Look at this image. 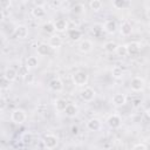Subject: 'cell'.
Here are the masks:
<instances>
[{"label": "cell", "mask_w": 150, "mask_h": 150, "mask_svg": "<svg viewBox=\"0 0 150 150\" xmlns=\"http://www.w3.org/2000/svg\"><path fill=\"white\" fill-rule=\"evenodd\" d=\"M71 80L74 82V84H76L77 87H87L88 84V81H89V76L86 71L83 70H79V71H75L73 75H71Z\"/></svg>", "instance_id": "obj_1"}, {"label": "cell", "mask_w": 150, "mask_h": 150, "mask_svg": "<svg viewBox=\"0 0 150 150\" xmlns=\"http://www.w3.org/2000/svg\"><path fill=\"white\" fill-rule=\"evenodd\" d=\"M27 120V114L23 109L16 108L11 112V121L15 124H22Z\"/></svg>", "instance_id": "obj_2"}, {"label": "cell", "mask_w": 150, "mask_h": 150, "mask_svg": "<svg viewBox=\"0 0 150 150\" xmlns=\"http://www.w3.org/2000/svg\"><path fill=\"white\" fill-rule=\"evenodd\" d=\"M130 88L135 93L143 91L144 88H145V80L141 76H134L130 81Z\"/></svg>", "instance_id": "obj_3"}, {"label": "cell", "mask_w": 150, "mask_h": 150, "mask_svg": "<svg viewBox=\"0 0 150 150\" xmlns=\"http://www.w3.org/2000/svg\"><path fill=\"white\" fill-rule=\"evenodd\" d=\"M96 96V91L94 90V88L87 86V87H83L80 91V97L82 98V101L84 102H91Z\"/></svg>", "instance_id": "obj_4"}, {"label": "cell", "mask_w": 150, "mask_h": 150, "mask_svg": "<svg viewBox=\"0 0 150 150\" xmlns=\"http://www.w3.org/2000/svg\"><path fill=\"white\" fill-rule=\"evenodd\" d=\"M57 144H59V138L54 134H47L43 137V145H45L46 149L53 150L57 146Z\"/></svg>", "instance_id": "obj_5"}, {"label": "cell", "mask_w": 150, "mask_h": 150, "mask_svg": "<svg viewBox=\"0 0 150 150\" xmlns=\"http://www.w3.org/2000/svg\"><path fill=\"white\" fill-rule=\"evenodd\" d=\"M107 124L111 129H118L122 125V118L118 114H111L107 117Z\"/></svg>", "instance_id": "obj_6"}, {"label": "cell", "mask_w": 150, "mask_h": 150, "mask_svg": "<svg viewBox=\"0 0 150 150\" xmlns=\"http://www.w3.org/2000/svg\"><path fill=\"white\" fill-rule=\"evenodd\" d=\"M77 49L79 52H81L82 54H87L89 52H91L93 49V42L88 39H84V40H81L79 42V46H77Z\"/></svg>", "instance_id": "obj_7"}, {"label": "cell", "mask_w": 150, "mask_h": 150, "mask_svg": "<svg viewBox=\"0 0 150 150\" xmlns=\"http://www.w3.org/2000/svg\"><path fill=\"white\" fill-rule=\"evenodd\" d=\"M127 95L123 94V93H117L115 94L112 97H111V103L115 105V107H122L127 103Z\"/></svg>", "instance_id": "obj_8"}, {"label": "cell", "mask_w": 150, "mask_h": 150, "mask_svg": "<svg viewBox=\"0 0 150 150\" xmlns=\"http://www.w3.org/2000/svg\"><path fill=\"white\" fill-rule=\"evenodd\" d=\"M63 43V40L61 38L60 34H53L50 38H49V41H48V45L52 47V49H57L62 46Z\"/></svg>", "instance_id": "obj_9"}, {"label": "cell", "mask_w": 150, "mask_h": 150, "mask_svg": "<svg viewBox=\"0 0 150 150\" xmlns=\"http://www.w3.org/2000/svg\"><path fill=\"white\" fill-rule=\"evenodd\" d=\"M101 127H102V122L97 117H93V118L88 120V122H87V128L90 131H97L101 129Z\"/></svg>", "instance_id": "obj_10"}, {"label": "cell", "mask_w": 150, "mask_h": 150, "mask_svg": "<svg viewBox=\"0 0 150 150\" xmlns=\"http://www.w3.org/2000/svg\"><path fill=\"white\" fill-rule=\"evenodd\" d=\"M120 33L123 36H129L132 33V25H131V22L128 21V20H124L121 23V26H120Z\"/></svg>", "instance_id": "obj_11"}, {"label": "cell", "mask_w": 150, "mask_h": 150, "mask_svg": "<svg viewBox=\"0 0 150 150\" xmlns=\"http://www.w3.org/2000/svg\"><path fill=\"white\" fill-rule=\"evenodd\" d=\"M49 88L53 90V91H56V93H60L63 90V82L60 77H55L53 80L49 81Z\"/></svg>", "instance_id": "obj_12"}, {"label": "cell", "mask_w": 150, "mask_h": 150, "mask_svg": "<svg viewBox=\"0 0 150 150\" xmlns=\"http://www.w3.org/2000/svg\"><path fill=\"white\" fill-rule=\"evenodd\" d=\"M2 76H4L5 79H7L9 82H13V81L16 80V77H18L19 75H18V70H16V69H14L13 67H7V68L5 69Z\"/></svg>", "instance_id": "obj_13"}, {"label": "cell", "mask_w": 150, "mask_h": 150, "mask_svg": "<svg viewBox=\"0 0 150 150\" xmlns=\"http://www.w3.org/2000/svg\"><path fill=\"white\" fill-rule=\"evenodd\" d=\"M14 35L19 39H26L28 36V27L25 25H19L14 29Z\"/></svg>", "instance_id": "obj_14"}, {"label": "cell", "mask_w": 150, "mask_h": 150, "mask_svg": "<svg viewBox=\"0 0 150 150\" xmlns=\"http://www.w3.org/2000/svg\"><path fill=\"white\" fill-rule=\"evenodd\" d=\"M30 14L35 19H41L46 15V8H45V6H34L30 9Z\"/></svg>", "instance_id": "obj_15"}, {"label": "cell", "mask_w": 150, "mask_h": 150, "mask_svg": "<svg viewBox=\"0 0 150 150\" xmlns=\"http://www.w3.org/2000/svg\"><path fill=\"white\" fill-rule=\"evenodd\" d=\"M54 25H55V29H56V32H59V33H63V32H66L67 29H68V21L66 20V19H56L55 21H54Z\"/></svg>", "instance_id": "obj_16"}, {"label": "cell", "mask_w": 150, "mask_h": 150, "mask_svg": "<svg viewBox=\"0 0 150 150\" xmlns=\"http://www.w3.org/2000/svg\"><path fill=\"white\" fill-rule=\"evenodd\" d=\"M103 30L108 34H114L117 30V22L115 20H107L103 25Z\"/></svg>", "instance_id": "obj_17"}, {"label": "cell", "mask_w": 150, "mask_h": 150, "mask_svg": "<svg viewBox=\"0 0 150 150\" xmlns=\"http://www.w3.org/2000/svg\"><path fill=\"white\" fill-rule=\"evenodd\" d=\"M36 52L40 56H47L52 52V47L48 43H40L36 46Z\"/></svg>", "instance_id": "obj_18"}, {"label": "cell", "mask_w": 150, "mask_h": 150, "mask_svg": "<svg viewBox=\"0 0 150 150\" xmlns=\"http://www.w3.org/2000/svg\"><path fill=\"white\" fill-rule=\"evenodd\" d=\"M68 104H69V103H68V101H67L66 98H62V97L56 98V100H55V102H54L55 109H56L59 112H64V110L67 109Z\"/></svg>", "instance_id": "obj_19"}, {"label": "cell", "mask_w": 150, "mask_h": 150, "mask_svg": "<svg viewBox=\"0 0 150 150\" xmlns=\"http://www.w3.org/2000/svg\"><path fill=\"white\" fill-rule=\"evenodd\" d=\"M127 49H128V54H137L142 49V45L138 41H131L127 43Z\"/></svg>", "instance_id": "obj_20"}, {"label": "cell", "mask_w": 150, "mask_h": 150, "mask_svg": "<svg viewBox=\"0 0 150 150\" xmlns=\"http://www.w3.org/2000/svg\"><path fill=\"white\" fill-rule=\"evenodd\" d=\"M64 114H66L68 117H75V116L79 114V108H77V105L69 103L68 107H67V109L64 110Z\"/></svg>", "instance_id": "obj_21"}, {"label": "cell", "mask_w": 150, "mask_h": 150, "mask_svg": "<svg viewBox=\"0 0 150 150\" xmlns=\"http://www.w3.org/2000/svg\"><path fill=\"white\" fill-rule=\"evenodd\" d=\"M68 35H69V39H70L71 41H80V39L82 38V33H81V30L77 29V28H71V29H69Z\"/></svg>", "instance_id": "obj_22"}, {"label": "cell", "mask_w": 150, "mask_h": 150, "mask_svg": "<svg viewBox=\"0 0 150 150\" xmlns=\"http://www.w3.org/2000/svg\"><path fill=\"white\" fill-rule=\"evenodd\" d=\"M42 29H43V32H45V33H47V34H52V35H53V34H55L56 29H55L54 21H47L46 23H43Z\"/></svg>", "instance_id": "obj_23"}, {"label": "cell", "mask_w": 150, "mask_h": 150, "mask_svg": "<svg viewBox=\"0 0 150 150\" xmlns=\"http://www.w3.org/2000/svg\"><path fill=\"white\" fill-rule=\"evenodd\" d=\"M117 47H118V45H117L115 41H108V42L104 43L103 49H104L107 53H115L116 49H117Z\"/></svg>", "instance_id": "obj_24"}, {"label": "cell", "mask_w": 150, "mask_h": 150, "mask_svg": "<svg viewBox=\"0 0 150 150\" xmlns=\"http://www.w3.org/2000/svg\"><path fill=\"white\" fill-rule=\"evenodd\" d=\"M129 5H130V2L125 1V0H114L112 1V7L116 9H124Z\"/></svg>", "instance_id": "obj_25"}, {"label": "cell", "mask_w": 150, "mask_h": 150, "mask_svg": "<svg viewBox=\"0 0 150 150\" xmlns=\"http://www.w3.org/2000/svg\"><path fill=\"white\" fill-rule=\"evenodd\" d=\"M26 64L29 67V69L33 68H38L39 67V60L36 56H28L26 60Z\"/></svg>", "instance_id": "obj_26"}, {"label": "cell", "mask_w": 150, "mask_h": 150, "mask_svg": "<svg viewBox=\"0 0 150 150\" xmlns=\"http://www.w3.org/2000/svg\"><path fill=\"white\" fill-rule=\"evenodd\" d=\"M102 6H103V2H102L101 0H91V1H89V7H90V9H93L94 12L100 11V9L102 8Z\"/></svg>", "instance_id": "obj_27"}, {"label": "cell", "mask_w": 150, "mask_h": 150, "mask_svg": "<svg viewBox=\"0 0 150 150\" xmlns=\"http://www.w3.org/2000/svg\"><path fill=\"white\" fill-rule=\"evenodd\" d=\"M116 55L120 57H124L128 55V49H127V45H118L117 49H116Z\"/></svg>", "instance_id": "obj_28"}, {"label": "cell", "mask_w": 150, "mask_h": 150, "mask_svg": "<svg viewBox=\"0 0 150 150\" xmlns=\"http://www.w3.org/2000/svg\"><path fill=\"white\" fill-rule=\"evenodd\" d=\"M111 76L114 79H121L123 76V69L120 66H115L111 69Z\"/></svg>", "instance_id": "obj_29"}, {"label": "cell", "mask_w": 150, "mask_h": 150, "mask_svg": "<svg viewBox=\"0 0 150 150\" xmlns=\"http://www.w3.org/2000/svg\"><path fill=\"white\" fill-rule=\"evenodd\" d=\"M29 73V67L27 64H21L18 69V75L21 76V77H26Z\"/></svg>", "instance_id": "obj_30"}, {"label": "cell", "mask_w": 150, "mask_h": 150, "mask_svg": "<svg viewBox=\"0 0 150 150\" xmlns=\"http://www.w3.org/2000/svg\"><path fill=\"white\" fill-rule=\"evenodd\" d=\"M84 12V5L81 2H77L73 6V13L75 14H82Z\"/></svg>", "instance_id": "obj_31"}, {"label": "cell", "mask_w": 150, "mask_h": 150, "mask_svg": "<svg viewBox=\"0 0 150 150\" xmlns=\"http://www.w3.org/2000/svg\"><path fill=\"white\" fill-rule=\"evenodd\" d=\"M9 84H11V82H9L7 79H5V77L2 76V77H1V89H2V90L8 89V88H9Z\"/></svg>", "instance_id": "obj_32"}, {"label": "cell", "mask_w": 150, "mask_h": 150, "mask_svg": "<svg viewBox=\"0 0 150 150\" xmlns=\"http://www.w3.org/2000/svg\"><path fill=\"white\" fill-rule=\"evenodd\" d=\"M132 150H148V148L144 143H137L132 146Z\"/></svg>", "instance_id": "obj_33"}, {"label": "cell", "mask_w": 150, "mask_h": 150, "mask_svg": "<svg viewBox=\"0 0 150 150\" xmlns=\"http://www.w3.org/2000/svg\"><path fill=\"white\" fill-rule=\"evenodd\" d=\"M11 5H12V2H11L9 0H2V1H1V8H2L4 11H6V9H9Z\"/></svg>", "instance_id": "obj_34"}, {"label": "cell", "mask_w": 150, "mask_h": 150, "mask_svg": "<svg viewBox=\"0 0 150 150\" xmlns=\"http://www.w3.org/2000/svg\"><path fill=\"white\" fill-rule=\"evenodd\" d=\"M46 110H47V105H46L45 103H40V104L36 107V111L40 112V114H43Z\"/></svg>", "instance_id": "obj_35"}, {"label": "cell", "mask_w": 150, "mask_h": 150, "mask_svg": "<svg viewBox=\"0 0 150 150\" xmlns=\"http://www.w3.org/2000/svg\"><path fill=\"white\" fill-rule=\"evenodd\" d=\"M70 132H71V135H74V136L79 135V132H80V128H79V125L73 124V125L70 127Z\"/></svg>", "instance_id": "obj_36"}, {"label": "cell", "mask_w": 150, "mask_h": 150, "mask_svg": "<svg viewBox=\"0 0 150 150\" xmlns=\"http://www.w3.org/2000/svg\"><path fill=\"white\" fill-rule=\"evenodd\" d=\"M0 103H1V109H4L5 105H6V100H5L4 96H1V98H0Z\"/></svg>", "instance_id": "obj_37"}, {"label": "cell", "mask_w": 150, "mask_h": 150, "mask_svg": "<svg viewBox=\"0 0 150 150\" xmlns=\"http://www.w3.org/2000/svg\"><path fill=\"white\" fill-rule=\"evenodd\" d=\"M50 5H52V6H55V7H59V6L61 5V1H52Z\"/></svg>", "instance_id": "obj_38"}, {"label": "cell", "mask_w": 150, "mask_h": 150, "mask_svg": "<svg viewBox=\"0 0 150 150\" xmlns=\"http://www.w3.org/2000/svg\"><path fill=\"white\" fill-rule=\"evenodd\" d=\"M139 103H141V100H135V101H134V105H135V107H137Z\"/></svg>", "instance_id": "obj_39"}, {"label": "cell", "mask_w": 150, "mask_h": 150, "mask_svg": "<svg viewBox=\"0 0 150 150\" xmlns=\"http://www.w3.org/2000/svg\"><path fill=\"white\" fill-rule=\"evenodd\" d=\"M145 114H146V116H148V117H149V120H150V107L145 110Z\"/></svg>", "instance_id": "obj_40"}, {"label": "cell", "mask_w": 150, "mask_h": 150, "mask_svg": "<svg viewBox=\"0 0 150 150\" xmlns=\"http://www.w3.org/2000/svg\"><path fill=\"white\" fill-rule=\"evenodd\" d=\"M109 150H116V149H112V148H111V149H109Z\"/></svg>", "instance_id": "obj_41"}, {"label": "cell", "mask_w": 150, "mask_h": 150, "mask_svg": "<svg viewBox=\"0 0 150 150\" xmlns=\"http://www.w3.org/2000/svg\"><path fill=\"white\" fill-rule=\"evenodd\" d=\"M149 89H150V83H149Z\"/></svg>", "instance_id": "obj_42"}, {"label": "cell", "mask_w": 150, "mask_h": 150, "mask_svg": "<svg viewBox=\"0 0 150 150\" xmlns=\"http://www.w3.org/2000/svg\"><path fill=\"white\" fill-rule=\"evenodd\" d=\"M149 26H150V22H149Z\"/></svg>", "instance_id": "obj_43"}]
</instances>
